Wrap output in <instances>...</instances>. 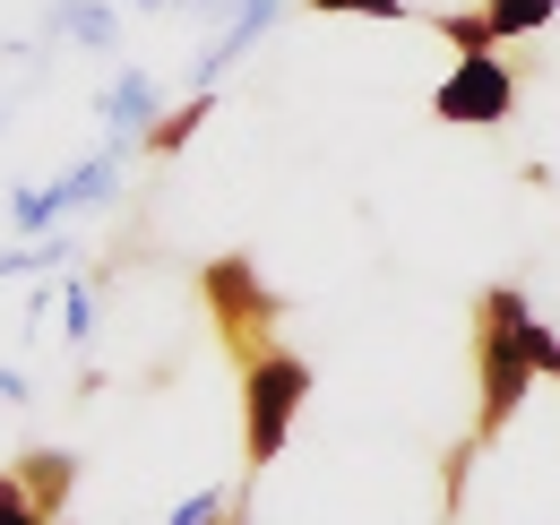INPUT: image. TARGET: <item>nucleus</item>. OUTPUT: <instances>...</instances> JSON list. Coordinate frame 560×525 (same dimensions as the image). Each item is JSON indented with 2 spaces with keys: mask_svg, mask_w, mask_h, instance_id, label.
I'll return each mask as SVG.
<instances>
[{
  "mask_svg": "<svg viewBox=\"0 0 560 525\" xmlns=\"http://www.w3.org/2000/svg\"><path fill=\"white\" fill-rule=\"evenodd\" d=\"M44 190H52L61 215H95V207H113V198H121V147H95L86 164H70V173L44 182Z\"/></svg>",
  "mask_w": 560,
  "mask_h": 525,
  "instance_id": "nucleus-7",
  "label": "nucleus"
},
{
  "mask_svg": "<svg viewBox=\"0 0 560 525\" xmlns=\"http://www.w3.org/2000/svg\"><path fill=\"white\" fill-rule=\"evenodd\" d=\"M311 9H319V18H380V26H406V18H415L406 0H311Z\"/></svg>",
  "mask_w": 560,
  "mask_h": 525,
  "instance_id": "nucleus-17",
  "label": "nucleus"
},
{
  "mask_svg": "<svg viewBox=\"0 0 560 525\" xmlns=\"http://www.w3.org/2000/svg\"><path fill=\"white\" fill-rule=\"evenodd\" d=\"M517 345H526L535 380H552V388H560V328H552V319H535V302H517Z\"/></svg>",
  "mask_w": 560,
  "mask_h": 525,
  "instance_id": "nucleus-13",
  "label": "nucleus"
},
{
  "mask_svg": "<svg viewBox=\"0 0 560 525\" xmlns=\"http://www.w3.org/2000/svg\"><path fill=\"white\" fill-rule=\"evenodd\" d=\"M311 405V362L293 345H250L242 353V465L268 474L293 440V413Z\"/></svg>",
  "mask_w": 560,
  "mask_h": 525,
  "instance_id": "nucleus-2",
  "label": "nucleus"
},
{
  "mask_svg": "<svg viewBox=\"0 0 560 525\" xmlns=\"http://www.w3.org/2000/svg\"><path fill=\"white\" fill-rule=\"evenodd\" d=\"M199 293H208V311H215V328H224V345L233 353H250V345H268V328H277V293L259 284V267L250 259H208L199 267Z\"/></svg>",
  "mask_w": 560,
  "mask_h": 525,
  "instance_id": "nucleus-3",
  "label": "nucleus"
},
{
  "mask_svg": "<svg viewBox=\"0 0 560 525\" xmlns=\"http://www.w3.org/2000/svg\"><path fill=\"white\" fill-rule=\"evenodd\" d=\"M284 9H293V0H242V9H233V18L215 26V44L199 52V69H190V78H199V86H215V78H224L233 61H242L250 44H268V26H277Z\"/></svg>",
  "mask_w": 560,
  "mask_h": 525,
  "instance_id": "nucleus-6",
  "label": "nucleus"
},
{
  "mask_svg": "<svg viewBox=\"0 0 560 525\" xmlns=\"http://www.w3.org/2000/svg\"><path fill=\"white\" fill-rule=\"evenodd\" d=\"M52 267H70V233L61 224L35 233V242H18V250H0V276H52Z\"/></svg>",
  "mask_w": 560,
  "mask_h": 525,
  "instance_id": "nucleus-12",
  "label": "nucleus"
},
{
  "mask_svg": "<svg viewBox=\"0 0 560 525\" xmlns=\"http://www.w3.org/2000/svg\"><path fill=\"white\" fill-rule=\"evenodd\" d=\"M0 405H26V371H0Z\"/></svg>",
  "mask_w": 560,
  "mask_h": 525,
  "instance_id": "nucleus-20",
  "label": "nucleus"
},
{
  "mask_svg": "<svg viewBox=\"0 0 560 525\" xmlns=\"http://www.w3.org/2000/svg\"><path fill=\"white\" fill-rule=\"evenodd\" d=\"M431 113H440L448 130H500V121L517 113V78H509L500 52H475V61H457L431 86Z\"/></svg>",
  "mask_w": 560,
  "mask_h": 525,
  "instance_id": "nucleus-4",
  "label": "nucleus"
},
{
  "mask_svg": "<svg viewBox=\"0 0 560 525\" xmlns=\"http://www.w3.org/2000/svg\"><path fill=\"white\" fill-rule=\"evenodd\" d=\"M173 9H190V18H199V26H224V18H233V9H242V0H173Z\"/></svg>",
  "mask_w": 560,
  "mask_h": 525,
  "instance_id": "nucleus-19",
  "label": "nucleus"
},
{
  "mask_svg": "<svg viewBox=\"0 0 560 525\" xmlns=\"http://www.w3.org/2000/svg\"><path fill=\"white\" fill-rule=\"evenodd\" d=\"M130 9H173V0H130Z\"/></svg>",
  "mask_w": 560,
  "mask_h": 525,
  "instance_id": "nucleus-21",
  "label": "nucleus"
},
{
  "mask_svg": "<svg viewBox=\"0 0 560 525\" xmlns=\"http://www.w3.org/2000/svg\"><path fill=\"white\" fill-rule=\"evenodd\" d=\"M95 121H104V147H147V130L164 121V104H155V78L147 69H113V86L95 95Z\"/></svg>",
  "mask_w": 560,
  "mask_h": 525,
  "instance_id": "nucleus-5",
  "label": "nucleus"
},
{
  "mask_svg": "<svg viewBox=\"0 0 560 525\" xmlns=\"http://www.w3.org/2000/svg\"><path fill=\"white\" fill-rule=\"evenodd\" d=\"M164 525H242V500H233V491H190Z\"/></svg>",
  "mask_w": 560,
  "mask_h": 525,
  "instance_id": "nucleus-15",
  "label": "nucleus"
},
{
  "mask_svg": "<svg viewBox=\"0 0 560 525\" xmlns=\"http://www.w3.org/2000/svg\"><path fill=\"white\" fill-rule=\"evenodd\" d=\"M0 525H52L35 500H26V482H18V474H0Z\"/></svg>",
  "mask_w": 560,
  "mask_h": 525,
  "instance_id": "nucleus-18",
  "label": "nucleus"
},
{
  "mask_svg": "<svg viewBox=\"0 0 560 525\" xmlns=\"http://www.w3.org/2000/svg\"><path fill=\"white\" fill-rule=\"evenodd\" d=\"M9 474L26 482V500H35L44 517L61 525V509H70V491H78V457H70V448H26V457L9 465Z\"/></svg>",
  "mask_w": 560,
  "mask_h": 525,
  "instance_id": "nucleus-8",
  "label": "nucleus"
},
{
  "mask_svg": "<svg viewBox=\"0 0 560 525\" xmlns=\"http://www.w3.org/2000/svg\"><path fill=\"white\" fill-rule=\"evenodd\" d=\"M440 35L457 44V61H475V52H500V35H491L483 9H440Z\"/></svg>",
  "mask_w": 560,
  "mask_h": 525,
  "instance_id": "nucleus-14",
  "label": "nucleus"
},
{
  "mask_svg": "<svg viewBox=\"0 0 560 525\" xmlns=\"http://www.w3.org/2000/svg\"><path fill=\"white\" fill-rule=\"evenodd\" d=\"M483 18H491L500 44H517V35H544V26H552L560 0H483Z\"/></svg>",
  "mask_w": 560,
  "mask_h": 525,
  "instance_id": "nucleus-11",
  "label": "nucleus"
},
{
  "mask_svg": "<svg viewBox=\"0 0 560 525\" xmlns=\"http://www.w3.org/2000/svg\"><path fill=\"white\" fill-rule=\"evenodd\" d=\"M61 319H70V345L95 336V284L86 276H61Z\"/></svg>",
  "mask_w": 560,
  "mask_h": 525,
  "instance_id": "nucleus-16",
  "label": "nucleus"
},
{
  "mask_svg": "<svg viewBox=\"0 0 560 525\" xmlns=\"http://www.w3.org/2000/svg\"><path fill=\"white\" fill-rule=\"evenodd\" d=\"M517 302H526L517 284H491L483 302H475V431L448 448V474H440V500H448V509L466 500L475 457L517 422V405L535 396V362H526V345H517Z\"/></svg>",
  "mask_w": 560,
  "mask_h": 525,
  "instance_id": "nucleus-1",
  "label": "nucleus"
},
{
  "mask_svg": "<svg viewBox=\"0 0 560 525\" xmlns=\"http://www.w3.org/2000/svg\"><path fill=\"white\" fill-rule=\"evenodd\" d=\"M44 26H52L61 44H86V52H113V35H121L113 0H52V9H44Z\"/></svg>",
  "mask_w": 560,
  "mask_h": 525,
  "instance_id": "nucleus-9",
  "label": "nucleus"
},
{
  "mask_svg": "<svg viewBox=\"0 0 560 525\" xmlns=\"http://www.w3.org/2000/svg\"><path fill=\"white\" fill-rule=\"evenodd\" d=\"M208 113H215V86H199V95H190V104H182V113H164V121H155V130H147V147H155V155H182V147H190V138L208 130Z\"/></svg>",
  "mask_w": 560,
  "mask_h": 525,
  "instance_id": "nucleus-10",
  "label": "nucleus"
},
{
  "mask_svg": "<svg viewBox=\"0 0 560 525\" xmlns=\"http://www.w3.org/2000/svg\"><path fill=\"white\" fill-rule=\"evenodd\" d=\"M0 121H9V95H0Z\"/></svg>",
  "mask_w": 560,
  "mask_h": 525,
  "instance_id": "nucleus-22",
  "label": "nucleus"
}]
</instances>
